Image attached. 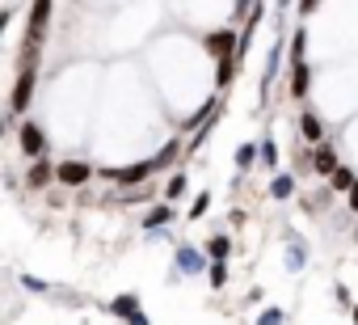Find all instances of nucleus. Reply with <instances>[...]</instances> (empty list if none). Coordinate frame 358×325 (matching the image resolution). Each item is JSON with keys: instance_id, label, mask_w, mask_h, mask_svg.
<instances>
[{"instance_id": "c756f323", "label": "nucleus", "mask_w": 358, "mask_h": 325, "mask_svg": "<svg viewBox=\"0 0 358 325\" xmlns=\"http://www.w3.org/2000/svg\"><path fill=\"white\" fill-rule=\"evenodd\" d=\"M127 325H152V321H148L143 312H135V317H127Z\"/></svg>"}, {"instance_id": "2eb2a0df", "label": "nucleus", "mask_w": 358, "mask_h": 325, "mask_svg": "<svg viewBox=\"0 0 358 325\" xmlns=\"http://www.w3.org/2000/svg\"><path fill=\"white\" fill-rule=\"evenodd\" d=\"M303 266H308V245H303L295 233H287V270H295V275H299Z\"/></svg>"}, {"instance_id": "20e7f679", "label": "nucleus", "mask_w": 358, "mask_h": 325, "mask_svg": "<svg viewBox=\"0 0 358 325\" xmlns=\"http://www.w3.org/2000/svg\"><path fill=\"white\" fill-rule=\"evenodd\" d=\"M17 144H22V152L30 156V160H38V156H47V131H43V123H22L17 127Z\"/></svg>"}, {"instance_id": "423d86ee", "label": "nucleus", "mask_w": 358, "mask_h": 325, "mask_svg": "<svg viewBox=\"0 0 358 325\" xmlns=\"http://www.w3.org/2000/svg\"><path fill=\"white\" fill-rule=\"evenodd\" d=\"M93 174L97 170L89 165V160H59L55 165V182H64V186H85Z\"/></svg>"}, {"instance_id": "1a4fd4ad", "label": "nucleus", "mask_w": 358, "mask_h": 325, "mask_svg": "<svg viewBox=\"0 0 358 325\" xmlns=\"http://www.w3.org/2000/svg\"><path fill=\"white\" fill-rule=\"evenodd\" d=\"M51 13H55V5L51 0H43V5H30V39L26 43H34V47H43V39H47V22H51Z\"/></svg>"}, {"instance_id": "f8f14e48", "label": "nucleus", "mask_w": 358, "mask_h": 325, "mask_svg": "<svg viewBox=\"0 0 358 325\" xmlns=\"http://www.w3.org/2000/svg\"><path fill=\"white\" fill-rule=\"evenodd\" d=\"M282 68V39H274L270 55H266V72H262V102L270 97V85H274V72Z\"/></svg>"}, {"instance_id": "f257e3e1", "label": "nucleus", "mask_w": 358, "mask_h": 325, "mask_svg": "<svg viewBox=\"0 0 358 325\" xmlns=\"http://www.w3.org/2000/svg\"><path fill=\"white\" fill-rule=\"evenodd\" d=\"M308 89H312V68H308V30H295V34H291V97H295V102H308Z\"/></svg>"}, {"instance_id": "6e6552de", "label": "nucleus", "mask_w": 358, "mask_h": 325, "mask_svg": "<svg viewBox=\"0 0 358 325\" xmlns=\"http://www.w3.org/2000/svg\"><path fill=\"white\" fill-rule=\"evenodd\" d=\"M207 51H211V55H220V60L241 55V34H236V30H228V26H224V30H211V34H207Z\"/></svg>"}, {"instance_id": "aec40b11", "label": "nucleus", "mask_w": 358, "mask_h": 325, "mask_svg": "<svg viewBox=\"0 0 358 325\" xmlns=\"http://www.w3.org/2000/svg\"><path fill=\"white\" fill-rule=\"evenodd\" d=\"M228 254H232V237L220 233V237L207 241V254H203V258H211V262H228Z\"/></svg>"}, {"instance_id": "dca6fc26", "label": "nucleus", "mask_w": 358, "mask_h": 325, "mask_svg": "<svg viewBox=\"0 0 358 325\" xmlns=\"http://www.w3.org/2000/svg\"><path fill=\"white\" fill-rule=\"evenodd\" d=\"M106 308H110L114 317H122V321H127V317H135V312H143V308H139V296H135V291H122V296H114V300H110Z\"/></svg>"}, {"instance_id": "b1692460", "label": "nucleus", "mask_w": 358, "mask_h": 325, "mask_svg": "<svg viewBox=\"0 0 358 325\" xmlns=\"http://www.w3.org/2000/svg\"><path fill=\"white\" fill-rule=\"evenodd\" d=\"M207 279H211V287H224L228 283V262H207Z\"/></svg>"}, {"instance_id": "2f4dec72", "label": "nucleus", "mask_w": 358, "mask_h": 325, "mask_svg": "<svg viewBox=\"0 0 358 325\" xmlns=\"http://www.w3.org/2000/svg\"><path fill=\"white\" fill-rule=\"evenodd\" d=\"M0 139H5V118H0Z\"/></svg>"}, {"instance_id": "bb28decb", "label": "nucleus", "mask_w": 358, "mask_h": 325, "mask_svg": "<svg viewBox=\"0 0 358 325\" xmlns=\"http://www.w3.org/2000/svg\"><path fill=\"white\" fill-rule=\"evenodd\" d=\"M207 207H211V195L203 191V195H199V199L190 203V220H199V216H207Z\"/></svg>"}, {"instance_id": "4be33fe9", "label": "nucleus", "mask_w": 358, "mask_h": 325, "mask_svg": "<svg viewBox=\"0 0 358 325\" xmlns=\"http://www.w3.org/2000/svg\"><path fill=\"white\" fill-rule=\"evenodd\" d=\"M253 165H257V144H241V148H236V170L249 174Z\"/></svg>"}, {"instance_id": "cd10ccee", "label": "nucleus", "mask_w": 358, "mask_h": 325, "mask_svg": "<svg viewBox=\"0 0 358 325\" xmlns=\"http://www.w3.org/2000/svg\"><path fill=\"white\" fill-rule=\"evenodd\" d=\"M333 300H337L341 308H354V300H350V287H345V283H337V287H333Z\"/></svg>"}, {"instance_id": "7c9ffc66", "label": "nucleus", "mask_w": 358, "mask_h": 325, "mask_svg": "<svg viewBox=\"0 0 358 325\" xmlns=\"http://www.w3.org/2000/svg\"><path fill=\"white\" fill-rule=\"evenodd\" d=\"M350 317H354V325H358V304H354V308H350Z\"/></svg>"}, {"instance_id": "39448f33", "label": "nucleus", "mask_w": 358, "mask_h": 325, "mask_svg": "<svg viewBox=\"0 0 358 325\" xmlns=\"http://www.w3.org/2000/svg\"><path fill=\"white\" fill-rule=\"evenodd\" d=\"M101 178H110V182H118V186H143L148 178H152V165L148 160H135V165H122V170H97Z\"/></svg>"}, {"instance_id": "ddd939ff", "label": "nucleus", "mask_w": 358, "mask_h": 325, "mask_svg": "<svg viewBox=\"0 0 358 325\" xmlns=\"http://www.w3.org/2000/svg\"><path fill=\"white\" fill-rule=\"evenodd\" d=\"M299 135L316 148V144H324V123H320V114L316 110H303L299 114Z\"/></svg>"}, {"instance_id": "0eeeda50", "label": "nucleus", "mask_w": 358, "mask_h": 325, "mask_svg": "<svg viewBox=\"0 0 358 325\" xmlns=\"http://www.w3.org/2000/svg\"><path fill=\"white\" fill-rule=\"evenodd\" d=\"M182 152H186V144L177 139V135H173V139H164V144H160V152H156V156H148L152 174H164V170H173L177 160H182Z\"/></svg>"}, {"instance_id": "412c9836", "label": "nucleus", "mask_w": 358, "mask_h": 325, "mask_svg": "<svg viewBox=\"0 0 358 325\" xmlns=\"http://www.w3.org/2000/svg\"><path fill=\"white\" fill-rule=\"evenodd\" d=\"M257 160H262L266 170H278V144H274L270 135H266V139L257 144Z\"/></svg>"}, {"instance_id": "a878e982", "label": "nucleus", "mask_w": 358, "mask_h": 325, "mask_svg": "<svg viewBox=\"0 0 358 325\" xmlns=\"http://www.w3.org/2000/svg\"><path fill=\"white\" fill-rule=\"evenodd\" d=\"M257 325H287V312H282V308H266V312L257 317Z\"/></svg>"}, {"instance_id": "4468645a", "label": "nucleus", "mask_w": 358, "mask_h": 325, "mask_svg": "<svg viewBox=\"0 0 358 325\" xmlns=\"http://www.w3.org/2000/svg\"><path fill=\"white\" fill-rule=\"evenodd\" d=\"M169 224H173V207H169V203H156V207L143 212V233H148V237L160 233V228H169Z\"/></svg>"}, {"instance_id": "6ab92c4d", "label": "nucleus", "mask_w": 358, "mask_h": 325, "mask_svg": "<svg viewBox=\"0 0 358 325\" xmlns=\"http://www.w3.org/2000/svg\"><path fill=\"white\" fill-rule=\"evenodd\" d=\"M236 68H241V55H228V60H220V68H215V85H220V89H228V85L236 81Z\"/></svg>"}, {"instance_id": "5701e85b", "label": "nucleus", "mask_w": 358, "mask_h": 325, "mask_svg": "<svg viewBox=\"0 0 358 325\" xmlns=\"http://www.w3.org/2000/svg\"><path fill=\"white\" fill-rule=\"evenodd\" d=\"M186 186H190L186 174H173V178L164 182V199H169V207H173V199H182V195H186Z\"/></svg>"}, {"instance_id": "393cba45", "label": "nucleus", "mask_w": 358, "mask_h": 325, "mask_svg": "<svg viewBox=\"0 0 358 325\" xmlns=\"http://www.w3.org/2000/svg\"><path fill=\"white\" fill-rule=\"evenodd\" d=\"M22 287H26V291H34V296H47V291H51V283H47V279H38V275H22Z\"/></svg>"}, {"instance_id": "f3484780", "label": "nucleus", "mask_w": 358, "mask_h": 325, "mask_svg": "<svg viewBox=\"0 0 358 325\" xmlns=\"http://www.w3.org/2000/svg\"><path fill=\"white\" fill-rule=\"evenodd\" d=\"M350 186H354V170L350 165H337L329 174V195H350Z\"/></svg>"}, {"instance_id": "a211bd4d", "label": "nucleus", "mask_w": 358, "mask_h": 325, "mask_svg": "<svg viewBox=\"0 0 358 325\" xmlns=\"http://www.w3.org/2000/svg\"><path fill=\"white\" fill-rule=\"evenodd\" d=\"M291 195H295V178H291V174H274V178H270V199H274V203H287Z\"/></svg>"}, {"instance_id": "7ed1b4c3", "label": "nucleus", "mask_w": 358, "mask_h": 325, "mask_svg": "<svg viewBox=\"0 0 358 325\" xmlns=\"http://www.w3.org/2000/svg\"><path fill=\"white\" fill-rule=\"evenodd\" d=\"M34 85H38V68H22L17 81H13V93H9V110H13V114H26V110H30Z\"/></svg>"}, {"instance_id": "9d476101", "label": "nucleus", "mask_w": 358, "mask_h": 325, "mask_svg": "<svg viewBox=\"0 0 358 325\" xmlns=\"http://www.w3.org/2000/svg\"><path fill=\"white\" fill-rule=\"evenodd\" d=\"M308 165H312L316 174H324V178H329V174L337 170V148H333V144H316V148H312V156H308Z\"/></svg>"}, {"instance_id": "c85d7f7f", "label": "nucleus", "mask_w": 358, "mask_h": 325, "mask_svg": "<svg viewBox=\"0 0 358 325\" xmlns=\"http://www.w3.org/2000/svg\"><path fill=\"white\" fill-rule=\"evenodd\" d=\"M345 203H350V212H358V178H354V186H350V195H345Z\"/></svg>"}, {"instance_id": "f03ea898", "label": "nucleus", "mask_w": 358, "mask_h": 325, "mask_svg": "<svg viewBox=\"0 0 358 325\" xmlns=\"http://www.w3.org/2000/svg\"><path fill=\"white\" fill-rule=\"evenodd\" d=\"M173 266H177V270H169V279L177 283V279H186V275H203V270H207V258H203V249H194V245H186V241H177Z\"/></svg>"}, {"instance_id": "9b49d317", "label": "nucleus", "mask_w": 358, "mask_h": 325, "mask_svg": "<svg viewBox=\"0 0 358 325\" xmlns=\"http://www.w3.org/2000/svg\"><path fill=\"white\" fill-rule=\"evenodd\" d=\"M55 178V160H47V156H38V160H30V170H26V186H34V191H43L47 182Z\"/></svg>"}]
</instances>
